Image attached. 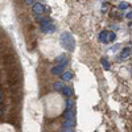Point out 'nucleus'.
<instances>
[{
	"instance_id": "obj_1",
	"label": "nucleus",
	"mask_w": 132,
	"mask_h": 132,
	"mask_svg": "<svg viewBox=\"0 0 132 132\" xmlns=\"http://www.w3.org/2000/svg\"><path fill=\"white\" fill-rule=\"evenodd\" d=\"M46 103H52V106H46V115L49 118H56L64 111L65 108V102L62 99V96H60L58 94H50L45 98Z\"/></svg>"
},
{
	"instance_id": "obj_2",
	"label": "nucleus",
	"mask_w": 132,
	"mask_h": 132,
	"mask_svg": "<svg viewBox=\"0 0 132 132\" xmlns=\"http://www.w3.org/2000/svg\"><path fill=\"white\" fill-rule=\"evenodd\" d=\"M0 132H15V130L8 124H1L0 126Z\"/></svg>"
}]
</instances>
